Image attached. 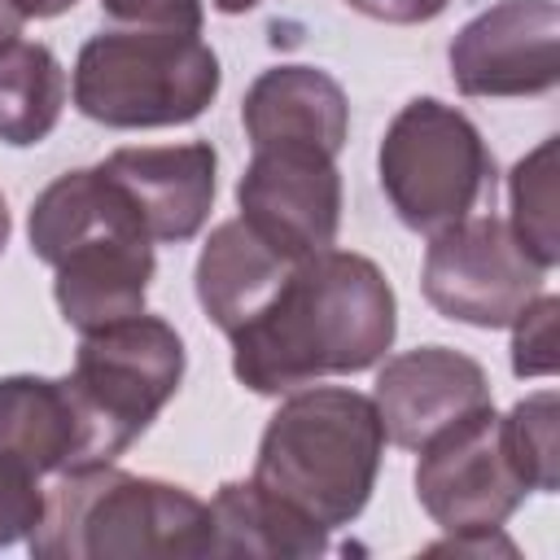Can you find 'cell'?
I'll use <instances>...</instances> for the list:
<instances>
[{
	"mask_svg": "<svg viewBox=\"0 0 560 560\" xmlns=\"http://www.w3.org/2000/svg\"><path fill=\"white\" fill-rule=\"evenodd\" d=\"M184 337L158 315H127L79 332L70 381L118 446V455L162 416L184 385Z\"/></svg>",
	"mask_w": 560,
	"mask_h": 560,
	"instance_id": "8992f818",
	"label": "cell"
},
{
	"mask_svg": "<svg viewBox=\"0 0 560 560\" xmlns=\"http://www.w3.org/2000/svg\"><path fill=\"white\" fill-rule=\"evenodd\" d=\"M39 516H44L39 472L26 459H18L13 451H0V547L31 538Z\"/></svg>",
	"mask_w": 560,
	"mask_h": 560,
	"instance_id": "7402d4cb",
	"label": "cell"
},
{
	"mask_svg": "<svg viewBox=\"0 0 560 560\" xmlns=\"http://www.w3.org/2000/svg\"><path fill=\"white\" fill-rule=\"evenodd\" d=\"M556 315H560V298L556 293H538L508 328H512V372L525 376H551L556 372Z\"/></svg>",
	"mask_w": 560,
	"mask_h": 560,
	"instance_id": "44dd1931",
	"label": "cell"
},
{
	"mask_svg": "<svg viewBox=\"0 0 560 560\" xmlns=\"http://www.w3.org/2000/svg\"><path fill=\"white\" fill-rule=\"evenodd\" d=\"M158 271L153 241L140 223H101L66 245L52 262V298L74 332L140 315Z\"/></svg>",
	"mask_w": 560,
	"mask_h": 560,
	"instance_id": "4fadbf2b",
	"label": "cell"
},
{
	"mask_svg": "<svg viewBox=\"0 0 560 560\" xmlns=\"http://www.w3.org/2000/svg\"><path fill=\"white\" fill-rule=\"evenodd\" d=\"M302 258H284L245 219H223L197 254V271H192L197 302L214 328L232 332L280 289V280Z\"/></svg>",
	"mask_w": 560,
	"mask_h": 560,
	"instance_id": "2e32d148",
	"label": "cell"
},
{
	"mask_svg": "<svg viewBox=\"0 0 560 560\" xmlns=\"http://www.w3.org/2000/svg\"><path fill=\"white\" fill-rule=\"evenodd\" d=\"M385 429L372 394L302 385L284 394L254 455V481L306 512L328 534L359 521L376 490Z\"/></svg>",
	"mask_w": 560,
	"mask_h": 560,
	"instance_id": "7a4b0ae2",
	"label": "cell"
},
{
	"mask_svg": "<svg viewBox=\"0 0 560 560\" xmlns=\"http://www.w3.org/2000/svg\"><path fill=\"white\" fill-rule=\"evenodd\" d=\"M241 127L254 149L315 144L337 158L350 136V101L319 66H271L249 83L241 101Z\"/></svg>",
	"mask_w": 560,
	"mask_h": 560,
	"instance_id": "9a60e30c",
	"label": "cell"
},
{
	"mask_svg": "<svg viewBox=\"0 0 560 560\" xmlns=\"http://www.w3.org/2000/svg\"><path fill=\"white\" fill-rule=\"evenodd\" d=\"M328 551V529L306 512L271 494L267 486L223 481L210 499V551L206 556H254V560H311Z\"/></svg>",
	"mask_w": 560,
	"mask_h": 560,
	"instance_id": "e0dca14e",
	"label": "cell"
},
{
	"mask_svg": "<svg viewBox=\"0 0 560 560\" xmlns=\"http://www.w3.org/2000/svg\"><path fill=\"white\" fill-rule=\"evenodd\" d=\"M26 547L35 560H192L210 551V503L188 486L92 464L57 472Z\"/></svg>",
	"mask_w": 560,
	"mask_h": 560,
	"instance_id": "3957f363",
	"label": "cell"
},
{
	"mask_svg": "<svg viewBox=\"0 0 560 560\" xmlns=\"http://www.w3.org/2000/svg\"><path fill=\"white\" fill-rule=\"evenodd\" d=\"M0 451H13L18 459H26L39 477L118 459V446L83 402L70 372L0 376Z\"/></svg>",
	"mask_w": 560,
	"mask_h": 560,
	"instance_id": "8fae6325",
	"label": "cell"
},
{
	"mask_svg": "<svg viewBox=\"0 0 560 560\" xmlns=\"http://www.w3.org/2000/svg\"><path fill=\"white\" fill-rule=\"evenodd\" d=\"M13 9H18V18L22 22H39V18H57V13H66V9H74L79 0H9Z\"/></svg>",
	"mask_w": 560,
	"mask_h": 560,
	"instance_id": "484cf974",
	"label": "cell"
},
{
	"mask_svg": "<svg viewBox=\"0 0 560 560\" xmlns=\"http://www.w3.org/2000/svg\"><path fill=\"white\" fill-rule=\"evenodd\" d=\"M429 551H455V556H516V542L503 538V525L499 529H459V534H446L442 542H433Z\"/></svg>",
	"mask_w": 560,
	"mask_h": 560,
	"instance_id": "d4e9b609",
	"label": "cell"
},
{
	"mask_svg": "<svg viewBox=\"0 0 560 560\" xmlns=\"http://www.w3.org/2000/svg\"><path fill=\"white\" fill-rule=\"evenodd\" d=\"M236 206L267 245L284 258H311L337 241L341 171L315 144H262L236 179Z\"/></svg>",
	"mask_w": 560,
	"mask_h": 560,
	"instance_id": "9c48e42d",
	"label": "cell"
},
{
	"mask_svg": "<svg viewBox=\"0 0 560 560\" xmlns=\"http://www.w3.org/2000/svg\"><path fill=\"white\" fill-rule=\"evenodd\" d=\"M446 61L464 96H542L560 83V4L499 0L455 31Z\"/></svg>",
	"mask_w": 560,
	"mask_h": 560,
	"instance_id": "30bf717a",
	"label": "cell"
},
{
	"mask_svg": "<svg viewBox=\"0 0 560 560\" xmlns=\"http://www.w3.org/2000/svg\"><path fill=\"white\" fill-rule=\"evenodd\" d=\"M547 267L516 241L508 219L468 214L429 236L420 289L424 302L455 324L508 328L547 284Z\"/></svg>",
	"mask_w": 560,
	"mask_h": 560,
	"instance_id": "52a82bcc",
	"label": "cell"
},
{
	"mask_svg": "<svg viewBox=\"0 0 560 560\" xmlns=\"http://www.w3.org/2000/svg\"><path fill=\"white\" fill-rule=\"evenodd\" d=\"M534 494L508 451L494 402L464 411L420 446L416 499L438 529H499Z\"/></svg>",
	"mask_w": 560,
	"mask_h": 560,
	"instance_id": "ba28073f",
	"label": "cell"
},
{
	"mask_svg": "<svg viewBox=\"0 0 560 560\" xmlns=\"http://www.w3.org/2000/svg\"><path fill=\"white\" fill-rule=\"evenodd\" d=\"M219 83V57L201 35L114 26L79 48L70 96L74 109L101 127L149 131L201 118Z\"/></svg>",
	"mask_w": 560,
	"mask_h": 560,
	"instance_id": "277c9868",
	"label": "cell"
},
{
	"mask_svg": "<svg viewBox=\"0 0 560 560\" xmlns=\"http://www.w3.org/2000/svg\"><path fill=\"white\" fill-rule=\"evenodd\" d=\"M508 201H512V232L516 241L551 271L560 262V223H556V136H547L538 149H529L512 175H508Z\"/></svg>",
	"mask_w": 560,
	"mask_h": 560,
	"instance_id": "d6986e66",
	"label": "cell"
},
{
	"mask_svg": "<svg viewBox=\"0 0 560 560\" xmlns=\"http://www.w3.org/2000/svg\"><path fill=\"white\" fill-rule=\"evenodd\" d=\"M385 442L420 451L433 433L455 424L464 411L494 402L486 368L451 346H416L381 363L372 389Z\"/></svg>",
	"mask_w": 560,
	"mask_h": 560,
	"instance_id": "7c38bea8",
	"label": "cell"
},
{
	"mask_svg": "<svg viewBox=\"0 0 560 560\" xmlns=\"http://www.w3.org/2000/svg\"><path fill=\"white\" fill-rule=\"evenodd\" d=\"M101 13L114 26L188 31V35H201V22H206L201 0H101Z\"/></svg>",
	"mask_w": 560,
	"mask_h": 560,
	"instance_id": "603a6c76",
	"label": "cell"
},
{
	"mask_svg": "<svg viewBox=\"0 0 560 560\" xmlns=\"http://www.w3.org/2000/svg\"><path fill=\"white\" fill-rule=\"evenodd\" d=\"M219 13H228V18H236V13H249L254 4H262V0H210Z\"/></svg>",
	"mask_w": 560,
	"mask_h": 560,
	"instance_id": "83f0119b",
	"label": "cell"
},
{
	"mask_svg": "<svg viewBox=\"0 0 560 560\" xmlns=\"http://www.w3.org/2000/svg\"><path fill=\"white\" fill-rule=\"evenodd\" d=\"M398 332V298L385 271L354 249L302 258L280 289L228 332L232 376L262 398L293 394L324 376L368 372Z\"/></svg>",
	"mask_w": 560,
	"mask_h": 560,
	"instance_id": "6da1fadb",
	"label": "cell"
},
{
	"mask_svg": "<svg viewBox=\"0 0 560 560\" xmlns=\"http://www.w3.org/2000/svg\"><path fill=\"white\" fill-rule=\"evenodd\" d=\"M66 109V70L39 39L0 44V140L31 149L52 136Z\"/></svg>",
	"mask_w": 560,
	"mask_h": 560,
	"instance_id": "ac0fdd59",
	"label": "cell"
},
{
	"mask_svg": "<svg viewBox=\"0 0 560 560\" xmlns=\"http://www.w3.org/2000/svg\"><path fill=\"white\" fill-rule=\"evenodd\" d=\"M376 179L402 228L438 236L494 192V153L464 109L411 96L381 136Z\"/></svg>",
	"mask_w": 560,
	"mask_h": 560,
	"instance_id": "5b68a950",
	"label": "cell"
},
{
	"mask_svg": "<svg viewBox=\"0 0 560 560\" xmlns=\"http://www.w3.org/2000/svg\"><path fill=\"white\" fill-rule=\"evenodd\" d=\"M354 13L372 18V22H389V26H420L446 13L451 0H341Z\"/></svg>",
	"mask_w": 560,
	"mask_h": 560,
	"instance_id": "cb8c5ba5",
	"label": "cell"
},
{
	"mask_svg": "<svg viewBox=\"0 0 560 560\" xmlns=\"http://www.w3.org/2000/svg\"><path fill=\"white\" fill-rule=\"evenodd\" d=\"M18 35H22V18H18V9L9 0H0V44H9Z\"/></svg>",
	"mask_w": 560,
	"mask_h": 560,
	"instance_id": "4316f807",
	"label": "cell"
},
{
	"mask_svg": "<svg viewBox=\"0 0 560 560\" xmlns=\"http://www.w3.org/2000/svg\"><path fill=\"white\" fill-rule=\"evenodd\" d=\"M101 171L127 192L153 245L192 241L214 210L219 153L210 140L114 149Z\"/></svg>",
	"mask_w": 560,
	"mask_h": 560,
	"instance_id": "5bb4252c",
	"label": "cell"
},
{
	"mask_svg": "<svg viewBox=\"0 0 560 560\" xmlns=\"http://www.w3.org/2000/svg\"><path fill=\"white\" fill-rule=\"evenodd\" d=\"M503 438H508V451L525 486L538 494H551L560 486V398L556 389L525 394L503 416Z\"/></svg>",
	"mask_w": 560,
	"mask_h": 560,
	"instance_id": "ffe728a7",
	"label": "cell"
},
{
	"mask_svg": "<svg viewBox=\"0 0 560 560\" xmlns=\"http://www.w3.org/2000/svg\"><path fill=\"white\" fill-rule=\"evenodd\" d=\"M9 232H13V219H9V201H4V192H0V254H4V245H9Z\"/></svg>",
	"mask_w": 560,
	"mask_h": 560,
	"instance_id": "f1b7e54d",
	"label": "cell"
}]
</instances>
